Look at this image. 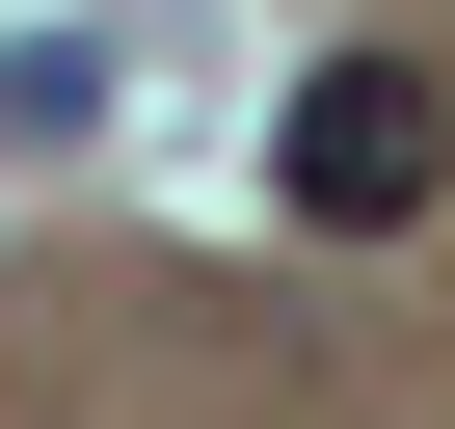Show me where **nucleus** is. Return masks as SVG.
Wrapping results in <instances>:
<instances>
[{"mask_svg":"<svg viewBox=\"0 0 455 429\" xmlns=\"http://www.w3.org/2000/svg\"><path fill=\"white\" fill-rule=\"evenodd\" d=\"M428 161H455V81H428V54H348V81H295V134H268V188L322 214V242L428 214Z\"/></svg>","mask_w":455,"mask_h":429,"instance_id":"1","label":"nucleus"},{"mask_svg":"<svg viewBox=\"0 0 455 429\" xmlns=\"http://www.w3.org/2000/svg\"><path fill=\"white\" fill-rule=\"evenodd\" d=\"M54 134H108V28H28L0 54V161H54Z\"/></svg>","mask_w":455,"mask_h":429,"instance_id":"2","label":"nucleus"}]
</instances>
